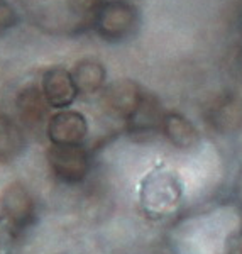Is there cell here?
Wrapping results in <instances>:
<instances>
[{"label": "cell", "mask_w": 242, "mask_h": 254, "mask_svg": "<svg viewBox=\"0 0 242 254\" xmlns=\"http://www.w3.org/2000/svg\"><path fill=\"white\" fill-rule=\"evenodd\" d=\"M161 127L171 144H175L176 147H182V149L193 147L200 141V134L196 130V127L178 112L165 114L161 121Z\"/></svg>", "instance_id": "ba28073f"}, {"label": "cell", "mask_w": 242, "mask_h": 254, "mask_svg": "<svg viewBox=\"0 0 242 254\" xmlns=\"http://www.w3.org/2000/svg\"><path fill=\"white\" fill-rule=\"evenodd\" d=\"M229 254H242V234L234 237V241L229 246Z\"/></svg>", "instance_id": "5bb4252c"}, {"label": "cell", "mask_w": 242, "mask_h": 254, "mask_svg": "<svg viewBox=\"0 0 242 254\" xmlns=\"http://www.w3.org/2000/svg\"><path fill=\"white\" fill-rule=\"evenodd\" d=\"M88 132V122L83 114L61 110L49 119L48 136L56 146H78Z\"/></svg>", "instance_id": "277c9868"}, {"label": "cell", "mask_w": 242, "mask_h": 254, "mask_svg": "<svg viewBox=\"0 0 242 254\" xmlns=\"http://www.w3.org/2000/svg\"><path fill=\"white\" fill-rule=\"evenodd\" d=\"M24 147V136L12 119L0 116V161L15 158Z\"/></svg>", "instance_id": "8fae6325"}, {"label": "cell", "mask_w": 242, "mask_h": 254, "mask_svg": "<svg viewBox=\"0 0 242 254\" xmlns=\"http://www.w3.org/2000/svg\"><path fill=\"white\" fill-rule=\"evenodd\" d=\"M41 90H43L49 107L55 109H66L75 102L78 95V88L71 76V71L61 66H55L44 73Z\"/></svg>", "instance_id": "5b68a950"}, {"label": "cell", "mask_w": 242, "mask_h": 254, "mask_svg": "<svg viewBox=\"0 0 242 254\" xmlns=\"http://www.w3.org/2000/svg\"><path fill=\"white\" fill-rule=\"evenodd\" d=\"M2 205L7 219L17 227H24L34 217V202L29 191L19 183L7 188V191L3 193Z\"/></svg>", "instance_id": "52a82bcc"}, {"label": "cell", "mask_w": 242, "mask_h": 254, "mask_svg": "<svg viewBox=\"0 0 242 254\" xmlns=\"http://www.w3.org/2000/svg\"><path fill=\"white\" fill-rule=\"evenodd\" d=\"M66 2L69 10L76 15H87L90 12L97 14L102 7V0H66Z\"/></svg>", "instance_id": "4fadbf2b"}, {"label": "cell", "mask_w": 242, "mask_h": 254, "mask_svg": "<svg viewBox=\"0 0 242 254\" xmlns=\"http://www.w3.org/2000/svg\"><path fill=\"white\" fill-rule=\"evenodd\" d=\"M15 105H17L22 121L27 122V124H39L46 116L49 107L43 90L36 87V85H27V87L20 90Z\"/></svg>", "instance_id": "30bf717a"}, {"label": "cell", "mask_w": 242, "mask_h": 254, "mask_svg": "<svg viewBox=\"0 0 242 254\" xmlns=\"http://www.w3.org/2000/svg\"><path fill=\"white\" fill-rule=\"evenodd\" d=\"M208 122L222 134H232L242 129V98L232 93L217 97L207 112Z\"/></svg>", "instance_id": "8992f818"}, {"label": "cell", "mask_w": 242, "mask_h": 254, "mask_svg": "<svg viewBox=\"0 0 242 254\" xmlns=\"http://www.w3.org/2000/svg\"><path fill=\"white\" fill-rule=\"evenodd\" d=\"M49 166L56 178L64 183H78L88 173V156L78 146H56L49 149Z\"/></svg>", "instance_id": "7a4b0ae2"}, {"label": "cell", "mask_w": 242, "mask_h": 254, "mask_svg": "<svg viewBox=\"0 0 242 254\" xmlns=\"http://www.w3.org/2000/svg\"><path fill=\"white\" fill-rule=\"evenodd\" d=\"M146 93L136 81L130 80H117L105 88L104 105L109 114L121 119L130 121L144 102Z\"/></svg>", "instance_id": "3957f363"}, {"label": "cell", "mask_w": 242, "mask_h": 254, "mask_svg": "<svg viewBox=\"0 0 242 254\" xmlns=\"http://www.w3.org/2000/svg\"><path fill=\"white\" fill-rule=\"evenodd\" d=\"M19 22V15L7 0H0V34L14 29Z\"/></svg>", "instance_id": "7c38bea8"}, {"label": "cell", "mask_w": 242, "mask_h": 254, "mask_svg": "<svg viewBox=\"0 0 242 254\" xmlns=\"http://www.w3.org/2000/svg\"><path fill=\"white\" fill-rule=\"evenodd\" d=\"M141 12L134 3L125 0H109L104 2L95 14V29L107 41L129 39L139 29Z\"/></svg>", "instance_id": "6da1fadb"}, {"label": "cell", "mask_w": 242, "mask_h": 254, "mask_svg": "<svg viewBox=\"0 0 242 254\" xmlns=\"http://www.w3.org/2000/svg\"><path fill=\"white\" fill-rule=\"evenodd\" d=\"M71 76L75 80L78 92L81 93H95L105 85V68L102 63L92 58H83L73 66Z\"/></svg>", "instance_id": "9c48e42d"}]
</instances>
